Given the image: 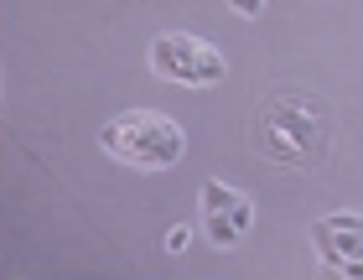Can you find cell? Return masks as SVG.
<instances>
[{
  "mask_svg": "<svg viewBox=\"0 0 363 280\" xmlns=\"http://www.w3.org/2000/svg\"><path fill=\"white\" fill-rule=\"evenodd\" d=\"M203 218H208L213 244H218V250H234V244H244V234H250V223H255V203L239 197V203H223V208L203 213Z\"/></svg>",
  "mask_w": 363,
  "mask_h": 280,
  "instance_id": "cell-3",
  "label": "cell"
},
{
  "mask_svg": "<svg viewBox=\"0 0 363 280\" xmlns=\"http://www.w3.org/2000/svg\"><path fill=\"white\" fill-rule=\"evenodd\" d=\"M228 6H234L239 16H259V11H265V0H228Z\"/></svg>",
  "mask_w": 363,
  "mask_h": 280,
  "instance_id": "cell-5",
  "label": "cell"
},
{
  "mask_svg": "<svg viewBox=\"0 0 363 280\" xmlns=\"http://www.w3.org/2000/svg\"><path fill=\"white\" fill-rule=\"evenodd\" d=\"M99 145L135 172H167L187 151V135H182L177 120H167L156 109H125L99 130Z\"/></svg>",
  "mask_w": 363,
  "mask_h": 280,
  "instance_id": "cell-1",
  "label": "cell"
},
{
  "mask_svg": "<svg viewBox=\"0 0 363 280\" xmlns=\"http://www.w3.org/2000/svg\"><path fill=\"white\" fill-rule=\"evenodd\" d=\"M161 244H167V254H182V250L192 244V228H187V223H172V228H167V239H161Z\"/></svg>",
  "mask_w": 363,
  "mask_h": 280,
  "instance_id": "cell-4",
  "label": "cell"
},
{
  "mask_svg": "<svg viewBox=\"0 0 363 280\" xmlns=\"http://www.w3.org/2000/svg\"><path fill=\"white\" fill-rule=\"evenodd\" d=\"M151 73L167 78V84H187V89H213L223 84L228 62L218 47L187 37V31H161L151 42Z\"/></svg>",
  "mask_w": 363,
  "mask_h": 280,
  "instance_id": "cell-2",
  "label": "cell"
}]
</instances>
